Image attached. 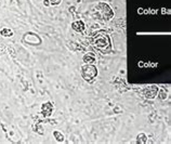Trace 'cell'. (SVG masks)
I'll return each mask as SVG.
<instances>
[{
	"label": "cell",
	"mask_w": 171,
	"mask_h": 144,
	"mask_svg": "<svg viewBox=\"0 0 171 144\" xmlns=\"http://www.w3.org/2000/svg\"><path fill=\"white\" fill-rule=\"evenodd\" d=\"M98 75V68L92 64H86L81 67V76L84 79L90 80L93 79Z\"/></svg>",
	"instance_id": "6da1fadb"
},
{
	"label": "cell",
	"mask_w": 171,
	"mask_h": 144,
	"mask_svg": "<svg viewBox=\"0 0 171 144\" xmlns=\"http://www.w3.org/2000/svg\"><path fill=\"white\" fill-rule=\"evenodd\" d=\"M96 11L100 13L101 18H103V20H111L114 15L112 9L107 3H99Z\"/></svg>",
	"instance_id": "7a4b0ae2"
},
{
	"label": "cell",
	"mask_w": 171,
	"mask_h": 144,
	"mask_svg": "<svg viewBox=\"0 0 171 144\" xmlns=\"http://www.w3.org/2000/svg\"><path fill=\"white\" fill-rule=\"evenodd\" d=\"M94 45L99 48H106L110 46V38L107 35L100 34L94 38Z\"/></svg>",
	"instance_id": "3957f363"
},
{
	"label": "cell",
	"mask_w": 171,
	"mask_h": 144,
	"mask_svg": "<svg viewBox=\"0 0 171 144\" xmlns=\"http://www.w3.org/2000/svg\"><path fill=\"white\" fill-rule=\"evenodd\" d=\"M53 112V104L51 102H46L41 105V114L44 115L45 117L51 116Z\"/></svg>",
	"instance_id": "277c9868"
},
{
	"label": "cell",
	"mask_w": 171,
	"mask_h": 144,
	"mask_svg": "<svg viewBox=\"0 0 171 144\" xmlns=\"http://www.w3.org/2000/svg\"><path fill=\"white\" fill-rule=\"evenodd\" d=\"M72 28H73L75 32L82 33L84 30V22H82V21H75V22H73V24H72Z\"/></svg>",
	"instance_id": "5b68a950"
},
{
	"label": "cell",
	"mask_w": 171,
	"mask_h": 144,
	"mask_svg": "<svg viewBox=\"0 0 171 144\" xmlns=\"http://www.w3.org/2000/svg\"><path fill=\"white\" fill-rule=\"evenodd\" d=\"M157 91H158V89L155 87V86H153V87H151V88H148V89L145 91L146 98H150V99L154 98V96L157 94Z\"/></svg>",
	"instance_id": "8992f818"
},
{
	"label": "cell",
	"mask_w": 171,
	"mask_h": 144,
	"mask_svg": "<svg viewBox=\"0 0 171 144\" xmlns=\"http://www.w3.org/2000/svg\"><path fill=\"white\" fill-rule=\"evenodd\" d=\"M84 62L86 64H93L94 62H95V56L91 53H88V54L84 55Z\"/></svg>",
	"instance_id": "52a82bcc"
},
{
	"label": "cell",
	"mask_w": 171,
	"mask_h": 144,
	"mask_svg": "<svg viewBox=\"0 0 171 144\" xmlns=\"http://www.w3.org/2000/svg\"><path fill=\"white\" fill-rule=\"evenodd\" d=\"M0 35L3 37H11L13 36V30L10 29V28H2L0 30Z\"/></svg>",
	"instance_id": "ba28073f"
},
{
	"label": "cell",
	"mask_w": 171,
	"mask_h": 144,
	"mask_svg": "<svg viewBox=\"0 0 171 144\" xmlns=\"http://www.w3.org/2000/svg\"><path fill=\"white\" fill-rule=\"evenodd\" d=\"M53 135H54V138L56 139L57 142H63L64 141V135L62 134V132H60V131H57V130L53 131Z\"/></svg>",
	"instance_id": "9c48e42d"
},
{
	"label": "cell",
	"mask_w": 171,
	"mask_h": 144,
	"mask_svg": "<svg viewBox=\"0 0 171 144\" xmlns=\"http://www.w3.org/2000/svg\"><path fill=\"white\" fill-rule=\"evenodd\" d=\"M61 1H62V0H49V2H50L51 5H53V6L60 5V3H61Z\"/></svg>",
	"instance_id": "30bf717a"
},
{
	"label": "cell",
	"mask_w": 171,
	"mask_h": 144,
	"mask_svg": "<svg viewBox=\"0 0 171 144\" xmlns=\"http://www.w3.org/2000/svg\"><path fill=\"white\" fill-rule=\"evenodd\" d=\"M44 5H45V6H49V5H50V2H49L48 0H45V1H44Z\"/></svg>",
	"instance_id": "8fae6325"
},
{
	"label": "cell",
	"mask_w": 171,
	"mask_h": 144,
	"mask_svg": "<svg viewBox=\"0 0 171 144\" xmlns=\"http://www.w3.org/2000/svg\"><path fill=\"white\" fill-rule=\"evenodd\" d=\"M161 99H165V93H164V92H161Z\"/></svg>",
	"instance_id": "7c38bea8"
}]
</instances>
